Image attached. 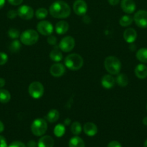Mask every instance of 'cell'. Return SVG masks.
<instances>
[{
  "label": "cell",
  "instance_id": "obj_8",
  "mask_svg": "<svg viewBox=\"0 0 147 147\" xmlns=\"http://www.w3.org/2000/svg\"><path fill=\"white\" fill-rule=\"evenodd\" d=\"M75 46V40L71 36H66L61 39L59 42V47L61 50L64 53H69L74 49Z\"/></svg>",
  "mask_w": 147,
  "mask_h": 147
},
{
  "label": "cell",
  "instance_id": "obj_38",
  "mask_svg": "<svg viewBox=\"0 0 147 147\" xmlns=\"http://www.w3.org/2000/svg\"><path fill=\"white\" fill-rule=\"evenodd\" d=\"M0 147H8L5 138L2 136H0Z\"/></svg>",
  "mask_w": 147,
  "mask_h": 147
},
{
  "label": "cell",
  "instance_id": "obj_40",
  "mask_svg": "<svg viewBox=\"0 0 147 147\" xmlns=\"http://www.w3.org/2000/svg\"><path fill=\"white\" fill-rule=\"evenodd\" d=\"M108 2H109L110 5L115 6L118 4V3L120 2V0H108Z\"/></svg>",
  "mask_w": 147,
  "mask_h": 147
},
{
  "label": "cell",
  "instance_id": "obj_32",
  "mask_svg": "<svg viewBox=\"0 0 147 147\" xmlns=\"http://www.w3.org/2000/svg\"><path fill=\"white\" fill-rule=\"evenodd\" d=\"M8 60V56L6 53H0V65L6 64Z\"/></svg>",
  "mask_w": 147,
  "mask_h": 147
},
{
  "label": "cell",
  "instance_id": "obj_10",
  "mask_svg": "<svg viewBox=\"0 0 147 147\" xmlns=\"http://www.w3.org/2000/svg\"><path fill=\"white\" fill-rule=\"evenodd\" d=\"M17 14L22 20H29L34 16V11L30 6L22 5L17 9Z\"/></svg>",
  "mask_w": 147,
  "mask_h": 147
},
{
  "label": "cell",
  "instance_id": "obj_46",
  "mask_svg": "<svg viewBox=\"0 0 147 147\" xmlns=\"http://www.w3.org/2000/svg\"><path fill=\"white\" fill-rule=\"evenodd\" d=\"M144 147H147V139H146V140L145 141V142H144Z\"/></svg>",
  "mask_w": 147,
  "mask_h": 147
},
{
  "label": "cell",
  "instance_id": "obj_33",
  "mask_svg": "<svg viewBox=\"0 0 147 147\" xmlns=\"http://www.w3.org/2000/svg\"><path fill=\"white\" fill-rule=\"evenodd\" d=\"M47 42L50 45H56L57 43V38L53 35H49L48 37L47 38Z\"/></svg>",
  "mask_w": 147,
  "mask_h": 147
},
{
  "label": "cell",
  "instance_id": "obj_3",
  "mask_svg": "<svg viewBox=\"0 0 147 147\" xmlns=\"http://www.w3.org/2000/svg\"><path fill=\"white\" fill-rule=\"evenodd\" d=\"M104 65L107 71L111 75L119 74L121 70V63L118 57L115 56H108L105 58Z\"/></svg>",
  "mask_w": 147,
  "mask_h": 147
},
{
  "label": "cell",
  "instance_id": "obj_26",
  "mask_svg": "<svg viewBox=\"0 0 147 147\" xmlns=\"http://www.w3.org/2000/svg\"><path fill=\"white\" fill-rule=\"evenodd\" d=\"M11 99V94L5 89H0V103H7Z\"/></svg>",
  "mask_w": 147,
  "mask_h": 147
},
{
  "label": "cell",
  "instance_id": "obj_24",
  "mask_svg": "<svg viewBox=\"0 0 147 147\" xmlns=\"http://www.w3.org/2000/svg\"><path fill=\"white\" fill-rule=\"evenodd\" d=\"M115 82L120 87H125L128 84V78L126 75L121 73L117 76L115 78Z\"/></svg>",
  "mask_w": 147,
  "mask_h": 147
},
{
  "label": "cell",
  "instance_id": "obj_12",
  "mask_svg": "<svg viewBox=\"0 0 147 147\" xmlns=\"http://www.w3.org/2000/svg\"><path fill=\"white\" fill-rule=\"evenodd\" d=\"M120 6L122 11L128 14L133 13L136 8L135 3L133 0H122Z\"/></svg>",
  "mask_w": 147,
  "mask_h": 147
},
{
  "label": "cell",
  "instance_id": "obj_17",
  "mask_svg": "<svg viewBox=\"0 0 147 147\" xmlns=\"http://www.w3.org/2000/svg\"><path fill=\"white\" fill-rule=\"evenodd\" d=\"M115 83V79L111 75H105L101 79V84L105 88L110 89L114 86Z\"/></svg>",
  "mask_w": 147,
  "mask_h": 147
},
{
  "label": "cell",
  "instance_id": "obj_29",
  "mask_svg": "<svg viewBox=\"0 0 147 147\" xmlns=\"http://www.w3.org/2000/svg\"><path fill=\"white\" fill-rule=\"evenodd\" d=\"M48 10L46 8H39L35 11V17L39 20H43L48 16Z\"/></svg>",
  "mask_w": 147,
  "mask_h": 147
},
{
  "label": "cell",
  "instance_id": "obj_15",
  "mask_svg": "<svg viewBox=\"0 0 147 147\" xmlns=\"http://www.w3.org/2000/svg\"><path fill=\"white\" fill-rule=\"evenodd\" d=\"M83 131L89 136H94L97 133V126L92 122H87L83 126Z\"/></svg>",
  "mask_w": 147,
  "mask_h": 147
},
{
  "label": "cell",
  "instance_id": "obj_28",
  "mask_svg": "<svg viewBox=\"0 0 147 147\" xmlns=\"http://www.w3.org/2000/svg\"><path fill=\"white\" fill-rule=\"evenodd\" d=\"M71 133L73 134L76 135V136L80 134L82 131V127L81 126V123L78 121L74 122L71 124Z\"/></svg>",
  "mask_w": 147,
  "mask_h": 147
},
{
  "label": "cell",
  "instance_id": "obj_4",
  "mask_svg": "<svg viewBox=\"0 0 147 147\" xmlns=\"http://www.w3.org/2000/svg\"><path fill=\"white\" fill-rule=\"evenodd\" d=\"M20 42L24 45H35L39 39L37 31L34 30H27L22 32L20 36Z\"/></svg>",
  "mask_w": 147,
  "mask_h": 147
},
{
  "label": "cell",
  "instance_id": "obj_19",
  "mask_svg": "<svg viewBox=\"0 0 147 147\" xmlns=\"http://www.w3.org/2000/svg\"><path fill=\"white\" fill-rule=\"evenodd\" d=\"M69 28V24L67 22L62 20L59 21L56 23V27H55V30L56 33L59 34H63L67 32Z\"/></svg>",
  "mask_w": 147,
  "mask_h": 147
},
{
  "label": "cell",
  "instance_id": "obj_31",
  "mask_svg": "<svg viewBox=\"0 0 147 147\" xmlns=\"http://www.w3.org/2000/svg\"><path fill=\"white\" fill-rule=\"evenodd\" d=\"M8 35L12 39H17L20 36V31L15 28H10L8 31Z\"/></svg>",
  "mask_w": 147,
  "mask_h": 147
},
{
  "label": "cell",
  "instance_id": "obj_45",
  "mask_svg": "<svg viewBox=\"0 0 147 147\" xmlns=\"http://www.w3.org/2000/svg\"><path fill=\"white\" fill-rule=\"evenodd\" d=\"M142 122H143V123H144V125L147 126V116H146V117H144V119H143Z\"/></svg>",
  "mask_w": 147,
  "mask_h": 147
},
{
  "label": "cell",
  "instance_id": "obj_9",
  "mask_svg": "<svg viewBox=\"0 0 147 147\" xmlns=\"http://www.w3.org/2000/svg\"><path fill=\"white\" fill-rule=\"evenodd\" d=\"M37 31L42 35L49 36L53 33V27L50 22L48 21L39 22L37 24Z\"/></svg>",
  "mask_w": 147,
  "mask_h": 147
},
{
  "label": "cell",
  "instance_id": "obj_27",
  "mask_svg": "<svg viewBox=\"0 0 147 147\" xmlns=\"http://www.w3.org/2000/svg\"><path fill=\"white\" fill-rule=\"evenodd\" d=\"M65 131H66V128H65L64 124H57L54 128L53 133L56 137H62L64 135Z\"/></svg>",
  "mask_w": 147,
  "mask_h": 147
},
{
  "label": "cell",
  "instance_id": "obj_21",
  "mask_svg": "<svg viewBox=\"0 0 147 147\" xmlns=\"http://www.w3.org/2000/svg\"><path fill=\"white\" fill-rule=\"evenodd\" d=\"M69 147H85V144L82 138L76 136L69 140Z\"/></svg>",
  "mask_w": 147,
  "mask_h": 147
},
{
  "label": "cell",
  "instance_id": "obj_36",
  "mask_svg": "<svg viewBox=\"0 0 147 147\" xmlns=\"http://www.w3.org/2000/svg\"><path fill=\"white\" fill-rule=\"evenodd\" d=\"M108 147H122L120 142H117V141H112L108 144Z\"/></svg>",
  "mask_w": 147,
  "mask_h": 147
},
{
  "label": "cell",
  "instance_id": "obj_11",
  "mask_svg": "<svg viewBox=\"0 0 147 147\" xmlns=\"http://www.w3.org/2000/svg\"><path fill=\"white\" fill-rule=\"evenodd\" d=\"M73 9L78 16H84L87 11V4L84 0H76L73 4Z\"/></svg>",
  "mask_w": 147,
  "mask_h": 147
},
{
  "label": "cell",
  "instance_id": "obj_42",
  "mask_svg": "<svg viewBox=\"0 0 147 147\" xmlns=\"http://www.w3.org/2000/svg\"><path fill=\"white\" fill-rule=\"evenodd\" d=\"M4 130V123L0 121V133L3 132V131Z\"/></svg>",
  "mask_w": 147,
  "mask_h": 147
},
{
  "label": "cell",
  "instance_id": "obj_2",
  "mask_svg": "<svg viewBox=\"0 0 147 147\" xmlns=\"http://www.w3.org/2000/svg\"><path fill=\"white\" fill-rule=\"evenodd\" d=\"M65 65L71 70H78L82 67L84 60L82 56L76 53H72L66 56L64 60Z\"/></svg>",
  "mask_w": 147,
  "mask_h": 147
},
{
  "label": "cell",
  "instance_id": "obj_37",
  "mask_svg": "<svg viewBox=\"0 0 147 147\" xmlns=\"http://www.w3.org/2000/svg\"><path fill=\"white\" fill-rule=\"evenodd\" d=\"M23 0H8V2L10 4L14 6H18L22 3Z\"/></svg>",
  "mask_w": 147,
  "mask_h": 147
},
{
  "label": "cell",
  "instance_id": "obj_13",
  "mask_svg": "<svg viewBox=\"0 0 147 147\" xmlns=\"http://www.w3.org/2000/svg\"><path fill=\"white\" fill-rule=\"evenodd\" d=\"M65 72H66V68L61 63H55V64L52 65L50 68V73L53 77H61L64 74Z\"/></svg>",
  "mask_w": 147,
  "mask_h": 147
},
{
  "label": "cell",
  "instance_id": "obj_14",
  "mask_svg": "<svg viewBox=\"0 0 147 147\" xmlns=\"http://www.w3.org/2000/svg\"><path fill=\"white\" fill-rule=\"evenodd\" d=\"M123 38L128 43H133L137 38V32L133 28H127L123 32Z\"/></svg>",
  "mask_w": 147,
  "mask_h": 147
},
{
  "label": "cell",
  "instance_id": "obj_16",
  "mask_svg": "<svg viewBox=\"0 0 147 147\" xmlns=\"http://www.w3.org/2000/svg\"><path fill=\"white\" fill-rule=\"evenodd\" d=\"M54 140L50 136H43L37 142V147H53Z\"/></svg>",
  "mask_w": 147,
  "mask_h": 147
},
{
  "label": "cell",
  "instance_id": "obj_34",
  "mask_svg": "<svg viewBox=\"0 0 147 147\" xmlns=\"http://www.w3.org/2000/svg\"><path fill=\"white\" fill-rule=\"evenodd\" d=\"M8 147H27L23 142H20V141H14L12 142Z\"/></svg>",
  "mask_w": 147,
  "mask_h": 147
},
{
  "label": "cell",
  "instance_id": "obj_22",
  "mask_svg": "<svg viewBox=\"0 0 147 147\" xmlns=\"http://www.w3.org/2000/svg\"><path fill=\"white\" fill-rule=\"evenodd\" d=\"M136 58L142 63H147V48H141L137 51Z\"/></svg>",
  "mask_w": 147,
  "mask_h": 147
},
{
  "label": "cell",
  "instance_id": "obj_44",
  "mask_svg": "<svg viewBox=\"0 0 147 147\" xmlns=\"http://www.w3.org/2000/svg\"><path fill=\"white\" fill-rule=\"evenodd\" d=\"M5 4V0H0V9L2 8Z\"/></svg>",
  "mask_w": 147,
  "mask_h": 147
},
{
  "label": "cell",
  "instance_id": "obj_23",
  "mask_svg": "<svg viewBox=\"0 0 147 147\" xmlns=\"http://www.w3.org/2000/svg\"><path fill=\"white\" fill-rule=\"evenodd\" d=\"M50 58L54 62H60L63 59V55L59 49H53L50 53Z\"/></svg>",
  "mask_w": 147,
  "mask_h": 147
},
{
  "label": "cell",
  "instance_id": "obj_43",
  "mask_svg": "<svg viewBox=\"0 0 147 147\" xmlns=\"http://www.w3.org/2000/svg\"><path fill=\"white\" fill-rule=\"evenodd\" d=\"M71 123V119H65L64 121V125H66V126H68V125H69Z\"/></svg>",
  "mask_w": 147,
  "mask_h": 147
},
{
  "label": "cell",
  "instance_id": "obj_5",
  "mask_svg": "<svg viewBox=\"0 0 147 147\" xmlns=\"http://www.w3.org/2000/svg\"><path fill=\"white\" fill-rule=\"evenodd\" d=\"M48 129V124L44 119L39 118L33 121L31 124V131L35 136H42L46 134Z\"/></svg>",
  "mask_w": 147,
  "mask_h": 147
},
{
  "label": "cell",
  "instance_id": "obj_25",
  "mask_svg": "<svg viewBox=\"0 0 147 147\" xmlns=\"http://www.w3.org/2000/svg\"><path fill=\"white\" fill-rule=\"evenodd\" d=\"M133 22V17L129 14H126L121 17L119 20V24L122 27H128L132 24Z\"/></svg>",
  "mask_w": 147,
  "mask_h": 147
},
{
  "label": "cell",
  "instance_id": "obj_1",
  "mask_svg": "<svg viewBox=\"0 0 147 147\" xmlns=\"http://www.w3.org/2000/svg\"><path fill=\"white\" fill-rule=\"evenodd\" d=\"M49 12L54 18L65 19L70 15L71 8L69 4L65 1H57L53 2L50 6Z\"/></svg>",
  "mask_w": 147,
  "mask_h": 147
},
{
  "label": "cell",
  "instance_id": "obj_6",
  "mask_svg": "<svg viewBox=\"0 0 147 147\" xmlns=\"http://www.w3.org/2000/svg\"><path fill=\"white\" fill-rule=\"evenodd\" d=\"M28 92L33 98L38 99L44 94V87L40 82H33L29 86Z\"/></svg>",
  "mask_w": 147,
  "mask_h": 147
},
{
  "label": "cell",
  "instance_id": "obj_39",
  "mask_svg": "<svg viewBox=\"0 0 147 147\" xmlns=\"http://www.w3.org/2000/svg\"><path fill=\"white\" fill-rule=\"evenodd\" d=\"M37 144L34 140H30L27 142V147H37Z\"/></svg>",
  "mask_w": 147,
  "mask_h": 147
},
{
  "label": "cell",
  "instance_id": "obj_47",
  "mask_svg": "<svg viewBox=\"0 0 147 147\" xmlns=\"http://www.w3.org/2000/svg\"><path fill=\"white\" fill-rule=\"evenodd\" d=\"M146 110H147V104H146Z\"/></svg>",
  "mask_w": 147,
  "mask_h": 147
},
{
  "label": "cell",
  "instance_id": "obj_35",
  "mask_svg": "<svg viewBox=\"0 0 147 147\" xmlns=\"http://www.w3.org/2000/svg\"><path fill=\"white\" fill-rule=\"evenodd\" d=\"M7 16L9 19H11V20L16 18V17L18 16V14H17V11H15V10L13 9L10 10V11H8V12H7Z\"/></svg>",
  "mask_w": 147,
  "mask_h": 147
},
{
  "label": "cell",
  "instance_id": "obj_41",
  "mask_svg": "<svg viewBox=\"0 0 147 147\" xmlns=\"http://www.w3.org/2000/svg\"><path fill=\"white\" fill-rule=\"evenodd\" d=\"M5 83H6L5 80H4V78H0V88L4 87V86H5Z\"/></svg>",
  "mask_w": 147,
  "mask_h": 147
},
{
  "label": "cell",
  "instance_id": "obj_7",
  "mask_svg": "<svg viewBox=\"0 0 147 147\" xmlns=\"http://www.w3.org/2000/svg\"><path fill=\"white\" fill-rule=\"evenodd\" d=\"M133 21L140 28H147V11L139 10L135 12L133 16Z\"/></svg>",
  "mask_w": 147,
  "mask_h": 147
},
{
  "label": "cell",
  "instance_id": "obj_18",
  "mask_svg": "<svg viewBox=\"0 0 147 147\" xmlns=\"http://www.w3.org/2000/svg\"><path fill=\"white\" fill-rule=\"evenodd\" d=\"M135 76L139 79H145L147 78V66L144 64H139L134 70Z\"/></svg>",
  "mask_w": 147,
  "mask_h": 147
},
{
  "label": "cell",
  "instance_id": "obj_30",
  "mask_svg": "<svg viewBox=\"0 0 147 147\" xmlns=\"http://www.w3.org/2000/svg\"><path fill=\"white\" fill-rule=\"evenodd\" d=\"M20 47H21V45L18 40H15L10 44V50L12 53H17L20 50Z\"/></svg>",
  "mask_w": 147,
  "mask_h": 147
},
{
  "label": "cell",
  "instance_id": "obj_20",
  "mask_svg": "<svg viewBox=\"0 0 147 147\" xmlns=\"http://www.w3.org/2000/svg\"><path fill=\"white\" fill-rule=\"evenodd\" d=\"M60 117V113L56 109H52L46 115V120L50 123H55L57 121Z\"/></svg>",
  "mask_w": 147,
  "mask_h": 147
}]
</instances>
